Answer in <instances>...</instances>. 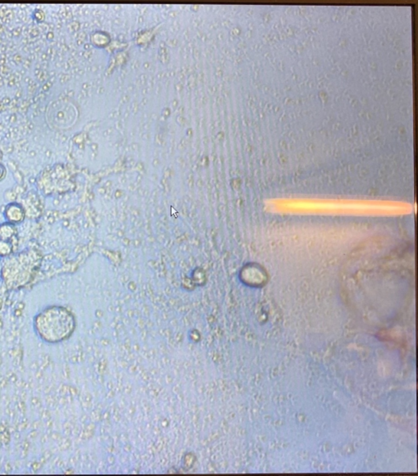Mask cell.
<instances>
[{
  "instance_id": "1",
  "label": "cell",
  "mask_w": 418,
  "mask_h": 476,
  "mask_svg": "<svg viewBox=\"0 0 418 476\" xmlns=\"http://www.w3.org/2000/svg\"><path fill=\"white\" fill-rule=\"evenodd\" d=\"M35 333L45 343L56 345L67 341L76 329L75 317L62 306L44 308L34 318Z\"/></svg>"
},
{
  "instance_id": "2",
  "label": "cell",
  "mask_w": 418,
  "mask_h": 476,
  "mask_svg": "<svg viewBox=\"0 0 418 476\" xmlns=\"http://www.w3.org/2000/svg\"><path fill=\"white\" fill-rule=\"evenodd\" d=\"M4 216L6 219V221L17 226L21 224L25 220L26 212L21 204L13 202L7 204L4 211Z\"/></svg>"
},
{
  "instance_id": "3",
  "label": "cell",
  "mask_w": 418,
  "mask_h": 476,
  "mask_svg": "<svg viewBox=\"0 0 418 476\" xmlns=\"http://www.w3.org/2000/svg\"><path fill=\"white\" fill-rule=\"evenodd\" d=\"M18 229L16 225L13 223L5 221L0 224V239L7 240V241H13L16 239Z\"/></svg>"
},
{
  "instance_id": "4",
  "label": "cell",
  "mask_w": 418,
  "mask_h": 476,
  "mask_svg": "<svg viewBox=\"0 0 418 476\" xmlns=\"http://www.w3.org/2000/svg\"><path fill=\"white\" fill-rule=\"evenodd\" d=\"M14 251L13 241H7V240L0 239V258H9L13 255Z\"/></svg>"
},
{
  "instance_id": "5",
  "label": "cell",
  "mask_w": 418,
  "mask_h": 476,
  "mask_svg": "<svg viewBox=\"0 0 418 476\" xmlns=\"http://www.w3.org/2000/svg\"><path fill=\"white\" fill-rule=\"evenodd\" d=\"M7 177V169L2 163H0V182L4 181Z\"/></svg>"
},
{
  "instance_id": "6",
  "label": "cell",
  "mask_w": 418,
  "mask_h": 476,
  "mask_svg": "<svg viewBox=\"0 0 418 476\" xmlns=\"http://www.w3.org/2000/svg\"><path fill=\"white\" fill-rule=\"evenodd\" d=\"M41 14H44V12H42L40 10H36L35 13H34V17L36 19L37 21H42L44 19V16H41Z\"/></svg>"
},
{
  "instance_id": "7",
  "label": "cell",
  "mask_w": 418,
  "mask_h": 476,
  "mask_svg": "<svg viewBox=\"0 0 418 476\" xmlns=\"http://www.w3.org/2000/svg\"><path fill=\"white\" fill-rule=\"evenodd\" d=\"M2 309V302H1V299H0V310Z\"/></svg>"
}]
</instances>
